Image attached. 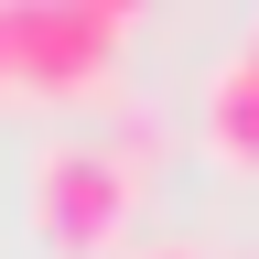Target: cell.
Returning a JSON list of instances; mask_svg holds the SVG:
<instances>
[{
    "instance_id": "cell-1",
    "label": "cell",
    "mask_w": 259,
    "mask_h": 259,
    "mask_svg": "<svg viewBox=\"0 0 259 259\" xmlns=\"http://www.w3.org/2000/svg\"><path fill=\"white\" fill-rule=\"evenodd\" d=\"M141 173L97 141V130H54L32 151V184H22V216L54 259H130V227H141Z\"/></svg>"
},
{
    "instance_id": "cell-2",
    "label": "cell",
    "mask_w": 259,
    "mask_h": 259,
    "mask_svg": "<svg viewBox=\"0 0 259 259\" xmlns=\"http://www.w3.org/2000/svg\"><path fill=\"white\" fill-rule=\"evenodd\" d=\"M11 22V97H119L130 0H0Z\"/></svg>"
},
{
    "instance_id": "cell-5",
    "label": "cell",
    "mask_w": 259,
    "mask_h": 259,
    "mask_svg": "<svg viewBox=\"0 0 259 259\" xmlns=\"http://www.w3.org/2000/svg\"><path fill=\"white\" fill-rule=\"evenodd\" d=\"M0 97H11V22H0Z\"/></svg>"
},
{
    "instance_id": "cell-3",
    "label": "cell",
    "mask_w": 259,
    "mask_h": 259,
    "mask_svg": "<svg viewBox=\"0 0 259 259\" xmlns=\"http://www.w3.org/2000/svg\"><path fill=\"white\" fill-rule=\"evenodd\" d=\"M194 141L227 173H259V44H227L194 87Z\"/></svg>"
},
{
    "instance_id": "cell-4",
    "label": "cell",
    "mask_w": 259,
    "mask_h": 259,
    "mask_svg": "<svg viewBox=\"0 0 259 259\" xmlns=\"http://www.w3.org/2000/svg\"><path fill=\"white\" fill-rule=\"evenodd\" d=\"M130 259H216V248H194V238H151V248H130Z\"/></svg>"
},
{
    "instance_id": "cell-6",
    "label": "cell",
    "mask_w": 259,
    "mask_h": 259,
    "mask_svg": "<svg viewBox=\"0 0 259 259\" xmlns=\"http://www.w3.org/2000/svg\"><path fill=\"white\" fill-rule=\"evenodd\" d=\"M248 44H259V22H248Z\"/></svg>"
},
{
    "instance_id": "cell-7",
    "label": "cell",
    "mask_w": 259,
    "mask_h": 259,
    "mask_svg": "<svg viewBox=\"0 0 259 259\" xmlns=\"http://www.w3.org/2000/svg\"><path fill=\"white\" fill-rule=\"evenodd\" d=\"M248 259H259V248H248Z\"/></svg>"
}]
</instances>
